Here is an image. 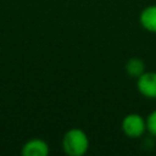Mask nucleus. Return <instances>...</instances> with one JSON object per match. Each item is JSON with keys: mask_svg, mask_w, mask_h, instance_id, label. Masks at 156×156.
I'll return each instance as SVG.
<instances>
[{"mask_svg": "<svg viewBox=\"0 0 156 156\" xmlns=\"http://www.w3.org/2000/svg\"><path fill=\"white\" fill-rule=\"evenodd\" d=\"M62 150L68 156H83L89 150L88 134L80 128H71L62 136Z\"/></svg>", "mask_w": 156, "mask_h": 156, "instance_id": "1", "label": "nucleus"}, {"mask_svg": "<svg viewBox=\"0 0 156 156\" xmlns=\"http://www.w3.org/2000/svg\"><path fill=\"white\" fill-rule=\"evenodd\" d=\"M121 128L126 136L130 139H138L146 132V119L139 113H128L123 117Z\"/></svg>", "mask_w": 156, "mask_h": 156, "instance_id": "2", "label": "nucleus"}, {"mask_svg": "<svg viewBox=\"0 0 156 156\" xmlns=\"http://www.w3.org/2000/svg\"><path fill=\"white\" fill-rule=\"evenodd\" d=\"M136 89L140 95L149 100H156V72L145 71L136 78Z\"/></svg>", "mask_w": 156, "mask_h": 156, "instance_id": "3", "label": "nucleus"}, {"mask_svg": "<svg viewBox=\"0 0 156 156\" xmlns=\"http://www.w3.org/2000/svg\"><path fill=\"white\" fill-rule=\"evenodd\" d=\"M49 152V144L40 138H33L27 140L21 149V154L23 156H46Z\"/></svg>", "mask_w": 156, "mask_h": 156, "instance_id": "4", "label": "nucleus"}, {"mask_svg": "<svg viewBox=\"0 0 156 156\" xmlns=\"http://www.w3.org/2000/svg\"><path fill=\"white\" fill-rule=\"evenodd\" d=\"M139 22L145 30L156 34V5L143 9L139 15Z\"/></svg>", "mask_w": 156, "mask_h": 156, "instance_id": "5", "label": "nucleus"}, {"mask_svg": "<svg viewBox=\"0 0 156 156\" xmlns=\"http://www.w3.org/2000/svg\"><path fill=\"white\" fill-rule=\"evenodd\" d=\"M126 73L132 78H138L145 72V63L139 57H132L126 62Z\"/></svg>", "mask_w": 156, "mask_h": 156, "instance_id": "6", "label": "nucleus"}, {"mask_svg": "<svg viewBox=\"0 0 156 156\" xmlns=\"http://www.w3.org/2000/svg\"><path fill=\"white\" fill-rule=\"evenodd\" d=\"M146 132L156 138V110L150 112L146 117Z\"/></svg>", "mask_w": 156, "mask_h": 156, "instance_id": "7", "label": "nucleus"}]
</instances>
